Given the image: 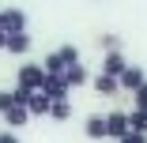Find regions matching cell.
<instances>
[{"label": "cell", "mask_w": 147, "mask_h": 143, "mask_svg": "<svg viewBox=\"0 0 147 143\" xmlns=\"http://www.w3.org/2000/svg\"><path fill=\"white\" fill-rule=\"evenodd\" d=\"M0 49H8V34L4 30H0Z\"/></svg>", "instance_id": "cell-21"}, {"label": "cell", "mask_w": 147, "mask_h": 143, "mask_svg": "<svg viewBox=\"0 0 147 143\" xmlns=\"http://www.w3.org/2000/svg\"><path fill=\"white\" fill-rule=\"evenodd\" d=\"M0 30L4 34H23L26 30V11L23 8H0Z\"/></svg>", "instance_id": "cell-3"}, {"label": "cell", "mask_w": 147, "mask_h": 143, "mask_svg": "<svg viewBox=\"0 0 147 143\" xmlns=\"http://www.w3.org/2000/svg\"><path fill=\"white\" fill-rule=\"evenodd\" d=\"M30 45H34V42H30V34H26V30H23V34H8V49H4V53L23 56V53H30Z\"/></svg>", "instance_id": "cell-12"}, {"label": "cell", "mask_w": 147, "mask_h": 143, "mask_svg": "<svg viewBox=\"0 0 147 143\" xmlns=\"http://www.w3.org/2000/svg\"><path fill=\"white\" fill-rule=\"evenodd\" d=\"M72 64H79V49H76L72 42H64L61 49H53L45 60H42V68H45L49 75H64V68H72Z\"/></svg>", "instance_id": "cell-1"}, {"label": "cell", "mask_w": 147, "mask_h": 143, "mask_svg": "<svg viewBox=\"0 0 147 143\" xmlns=\"http://www.w3.org/2000/svg\"><path fill=\"white\" fill-rule=\"evenodd\" d=\"M49 121H72V102H68V98L53 102V105H49Z\"/></svg>", "instance_id": "cell-14"}, {"label": "cell", "mask_w": 147, "mask_h": 143, "mask_svg": "<svg viewBox=\"0 0 147 143\" xmlns=\"http://www.w3.org/2000/svg\"><path fill=\"white\" fill-rule=\"evenodd\" d=\"M64 79H68V87H83V83H91V75H87V68H83V64L64 68Z\"/></svg>", "instance_id": "cell-13"}, {"label": "cell", "mask_w": 147, "mask_h": 143, "mask_svg": "<svg viewBox=\"0 0 147 143\" xmlns=\"http://www.w3.org/2000/svg\"><path fill=\"white\" fill-rule=\"evenodd\" d=\"M117 143H147V132H132V128H128V136H121Z\"/></svg>", "instance_id": "cell-18"}, {"label": "cell", "mask_w": 147, "mask_h": 143, "mask_svg": "<svg viewBox=\"0 0 147 143\" xmlns=\"http://www.w3.org/2000/svg\"><path fill=\"white\" fill-rule=\"evenodd\" d=\"M42 94H45V98H53V102H61V98H68V94H72V87H68V79H64V75H49V72H45Z\"/></svg>", "instance_id": "cell-4"}, {"label": "cell", "mask_w": 147, "mask_h": 143, "mask_svg": "<svg viewBox=\"0 0 147 143\" xmlns=\"http://www.w3.org/2000/svg\"><path fill=\"white\" fill-rule=\"evenodd\" d=\"M125 68H128V60H125L121 49H109V53L102 56V72H106V75H121Z\"/></svg>", "instance_id": "cell-7"}, {"label": "cell", "mask_w": 147, "mask_h": 143, "mask_svg": "<svg viewBox=\"0 0 147 143\" xmlns=\"http://www.w3.org/2000/svg\"><path fill=\"white\" fill-rule=\"evenodd\" d=\"M49 105H53V98H45L42 91H30V98H26V113L30 117H49Z\"/></svg>", "instance_id": "cell-8"}, {"label": "cell", "mask_w": 147, "mask_h": 143, "mask_svg": "<svg viewBox=\"0 0 147 143\" xmlns=\"http://www.w3.org/2000/svg\"><path fill=\"white\" fill-rule=\"evenodd\" d=\"M91 83H94V91H98L102 98H113L117 91H121V83H117V75H106V72H98V75H94Z\"/></svg>", "instance_id": "cell-10"}, {"label": "cell", "mask_w": 147, "mask_h": 143, "mask_svg": "<svg viewBox=\"0 0 147 143\" xmlns=\"http://www.w3.org/2000/svg\"><path fill=\"white\" fill-rule=\"evenodd\" d=\"M128 124H132V132H147V109H132Z\"/></svg>", "instance_id": "cell-15"}, {"label": "cell", "mask_w": 147, "mask_h": 143, "mask_svg": "<svg viewBox=\"0 0 147 143\" xmlns=\"http://www.w3.org/2000/svg\"><path fill=\"white\" fill-rule=\"evenodd\" d=\"M117 83H121V91H128V94H136L143 83H147V75H143V68H136V64H128L121 75H117Z\"/></svg>", "instance_id": "cell-6"}, {"label": "cell", "mask_w": 147, "mask_h": 143, "mask_svg": "<svg viewBox=\"0 0 147 143\" xmlns=\"http://www.w3.org/2000/svg\"><path fill=\"white\" fill-rule=\"evenodd\" d=\"M132 98H136V109H147V83H143V87H140Z\"/></svg>", "instance_id": "cell-19"}, {"label": "cell", "mask_w": 147, "mask_h": 143, "mask_svg": "<svg viewBox=\"0 0 147 143\" xmlns=\"http://www.w3.org/2000/svg\"><path fill=\"white\" fill-rule=\"evenodd\" d=\"M128 113H121V109H113V113H106V139H121V136H128Z\"/></svg>", "instance_id": "cell-5"}, {"label": "cell", "mask_w": 147, "mask_h": 143, "mask_svg": "<svg viewBox=\"0 0 147 143\" xmlns=\"http://www.w3.org/2000/svg\"><path fill=\"white\" fill-rule=\"evenodd\" d=\"M0 143H19V136H15V132L8 128V132H0Z\"/></svg>", "instance_id": "cell-20"}, {"label": "cell", "mask_w": 147, "mask_h": 143, "mask_svg": "<svg viewBox=\"0 0 147 143\" xmlns=\"http://www.w3.org/2000/svg\"><path fill=\"white\" fill-rule=\"evenodd\" d=\"M98 49H106V53L109 49H121V38H117V34H102L98 38Z\"/></svg>", "instance_id": "cell-16"}, {"label": "cell", "mask_w": 147, "mask_h": 143, "mask_svg": "<svg viewBox=\"0 0 147 143\" xmlns=\"http://www.w3.org/2000/svg\"><path fill=\"white\" fill-rule=\"evenodd\" d=\"M42 83H45V68L42 64H23L19 75H15V87H23V91H42Z\"/></svg>", "instance_id": "cell-2"}, {"label": "cell", "mask_w": 147, "mask_h": 143, "mask_svg": "<svg viewBox=\"0 0 147 143\" xmlns=\"http://www.w3.org/2000/svg\"><path fill=\"white\" fill-rule=\"evenodd\" d=\"M0 117H4V121H8V128L15 132V128H23L26 121H30V113H26V105H19V102H15L8 113H0Z\"/></svg>", "instance_id": "cell-11"}, {"label": "cell", "mask_w": 147, "mask_h": 143, "mask_svg": "<svg viewBox=\"0 0 147 143\" xmlns=\"http://www.w3.org/2000/svg\"><path fill=\"white\" fill-rule=\"evenodd\" d=\"M11 105H15V91H0V113H8ZM19 105H23V102H19Z\"/></svg>", "instance_id": "cell-17"}, {"label": "cell", "mask_w": 147, "mask_h": 143, "mask_svg": "<svg viewBox=\"0 0 147 143\" xmlns=\"http://www.w3.org/2000/svg\"><path fill=\"white\" fill-rule=\"evenodd\" d=\"M83 136L87 139H106V113H91L83 124Z\"/></svg>", "instance_id": "cell-9"}]
</instances>
